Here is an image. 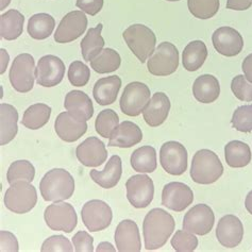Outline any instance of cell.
<instances>
[{"instance_id":"1","label":"cell","mask_w":252,"mask_h":252,"mask_svg":"<svg viewBox=\"0 0 252 252\" xmlns=\"http://www.w3.org/2000/svg\"><path fill=\"white\" fill-rule=\"evenodd\" d=\"M176 227L174 217L163 209H152L143 222L145 248L157 250L162 248L171 236Z\"/></svg>"},{"instance_id":"2","label":"cell","mask_w":252,"mask_h":252,"mask_svg":"<svg viewBox=\"0 0 252 252\" xmlns=\"http://www.w3.org/2000/svg\"><path fill=\"white\" fill-rule=\"evenodd\" d=\"M39 190L45 201H64L75 191V180L67 170L55 168L46 172L39 183Z\"/></svg>"},{"instance_id":"3","label":"cell","mask_w":252,"mask_h":252,"mask_svg":"<svg viewBox=\"0 0 252 252\" xmlns=\"http://www.w3.org/2000/svg\"><path fill=\"white\" fill-rule=\"evenodd\" d=\"M223 174L220 158L209 149L197 151L191 160L190 177L198 184L208 185L216 182Z\"/></svg>"},{"instance_id":"4","label":"cell","mask_w":252,"mask_h":252,"mask_svg":"<svg viewBox=\"0 0 252 252\" xmlns=\"http://www.w3.org/2000/svg\"><path fill=\"white\" fill-rule=\"evenodd\" d=\"M123 36L130 50L142 63L154 55L157 36L150 28L141 24L132 25L124 31Z\"/></svg>"},{"instance_id":"5","label":"cell","mask_w":252,"mask_h":252,"mask_svg":"<svg viewBox=\"0 0 252 252\" xmlns=\"http://www.w3.org/2000/svg\"><path fill=\"white\" fill-rule=\"evenodd\" d=\"M36 202L37 191L30 182H15L5 190L4 205L13 213H28L35 207Z\"/></svg>"},{"instance_id":"6","label":"cell","mask_w":252,"mask_h":252,"mask_svg":"<svg viewBox=\"0 0 252 252\" xmlns=\"http://www.w3.org/2000/svg\"><path fill=\"white\" fill-rule=\"evenodd\" d=\"M148 71L157 77L172 75L179 67V51L176 46L168 42L158 44L147 62Z\"/></svg>"},{"instance_id":"7","label":"cell","mask_w":252,"mask_h":252,"mask_svg":"<svg viewBox=\"0 0 252 252\" xmlns=\"http://www.w3.org/2000/svg\"><path fill=\"white\" fill-rule=\"evenodd\" d=\"M35 62L29 54L17 56L10 69V82L19 93H28L33 89L35 78Z\"/></svg>"},{"instance_id":"8","label":"cell","mask_w":252,"mask_h":252,"mask_svg":"<svg viewBox=\"0 0 252 252\" xmlns=\"http://www.w3.org/2000/svg\"><path fill=\"white\" fill-rule=\"evenodd\" d=\"M44 218L46 224L54 231H63L70 233L77 227L78 216L70 203L56 201L45 210Z\"/></svg>"},{"instance_id":"9","label":"cell","mask_w":252,"mask_h":252,"mask_svg":"<svg viewBox=\"0 0 252 252\" xmlns=\"http://www.w3.org/2000/svg\"><path fill=\"white\" fill-rule=\"evenodd\" d=\"M150 100V89L147 85L134 81L126 85L121 98V110L124 114L135 117L141 114Z\"/></svg>"},{"instance_id":"10","label":"cell","mask_w":252,"mask_h":252,"mask_svg":"<svg viewBox=\"0 0 252 252\" xmlns=\"http://www.w3.org/2000/svg\"><path fill=\"white\" fill-rule=\"evenodd\" d=\"M81 218L88 230L98 232L107 229L111 224L113 213L109 204L102 200L93 199L83 205Z\"/></svg>"},{"instance_id":"11","label":"cell","mask_w":252,"mask_h":252,"mask_svg":"<svg viewBox=\"0 0 252 252\" xmlns=\"http://www.w3.org/2000/svg\"><path fill=\"white\" fill-rule=\"evenodd\" d=\"M160 163L167 174L181 176L188 169V151L178 142L165 143L160 150Z\"/></svg>"},{"instance_id":"12","label":"cell","mask_w":252,"mask_h":252,"mask_svg":"<svg viewBox=\"0 0 252 252\" xmlns=\"http://www.w3.org/2000/svg\"><path fill=\"white\" fill-rule=\"evenodd\" d=\"M127 198L136 209H145L154 200L155 185L147 175H135L126 183Z\"/></svg>"},{"instance_id":"13","label":"cell","mask_w":252,"mask_h":252,"mask_svg":"<svg viewBox=\"0 0 252 252\" xmlns=\"http://www.w3.org/2000/svg\"><path fill=\"white\" fill-rule=\"evenodd\" d=\"M88 28V17L82 11H71L60 22L55 33V41L66 44L76 41Z\"/></svg>"},{"instance_id":"14","label":"cell","mask_w":252,"mask_h":252,"mask_svg":"<svg viewBox=\"0 0 252 252\" xmlns=\"http://www.w3.org/2000/svg\"><path fill=\"white\" fill-rule=\"evenodd\" d=\"M65 75V65L60 58L48 55L38 60L35 78L38 85L54 88L62 82Z\"/></svg>"},{"instance_id":"15","label":"cell","mask_w":252,"mask_h":252,"mask_svg":"<svg viewBox=\"0 0 252 252\" xmlns=\"http://www.w3.org/2000/svg\"><path fill=\"white\" fill-rule=\"evenodd\" d=\"M215 215L207 204H197L183 218V229L197 235H205L213 229Z\"/></svg>"},{"instance_id":"16","label":"cell","mask_w":252,"mask_h":252,"mask_svg":"<svg viewBox=\"0 0 252 252\" xmlns=\"http://www.w3.org/2000/svg\"><path fill=\"white\" fill-rule=\"evenodd\" d=\"M194 201V193L182 182H170L162 191V204L175 212H183Z\"/></svg>"},{"instance_id":"17","label":"cell","mask_w":252,"mask_h":252,"mask_svg":"<svg viewBox=\"0 0 252 252\" xmlns=\"http://www.w3.org/2000/svg\"><path fill=\"white\" fill-rule=\"evenodd\" d=\"M212 42L218 54L229 58L240 55L244 48V39L240 32L227 26L215 30Z\"/></svg>"},{"instance_id":"18","label":"cell","mask_w":252,"mask_h":252,"mask_svg":"<svg viewBox=\"0 0 252 252\" xmlns=\"http://www.w3.org/2000/svg\"><path fill=\"white\" fill-rule=\"evenodd\" d=\"M76 156L84 166L97 167L107 161L108 151L105 145L99 138L91 136L78 146Z\"/></svg>"},{"instance_id":"19","label":"cell","mask_w":252,"mask_h":252,"mask_svg":"<svg viewBox=\"0 0 252 252\" xmlns=\"http://www.w3.org/2000/svg\"><path fill=\"white\" fill-rule=\"evenodd\" d=\"M216 236L221 246L225 248H235L244 237V227L240 218L234 215H225L218 221Z\"/></svg>"},{"instance_id":"20","label":"cell","mask_w":252,"mask_h":252,"mask_svg":"<svg viewBox=\"0 0 252 252\" xmlns=\"http://www.w3.org/2000/svg\"><path fill=\"white\" fill-rule=\"evenodd\" d=\"M114 240L117 250L121 252H140L142 249L140 230L136 222L131 220L118 223Z\"/></svg>"},{"instance_id":"21","label":"cell","mask_w":252,"mask_h":252,"mask_svg":"<svg viewBox=\"0 0 252 252\" xmlns=\"http://www.w3.org/2000/svg\"><path fill=\"white\" fill-rule=\"evenodd\" d=\"M55 129L58 136L66 143L78 141L88 131V124L75 118L70 113L62 112L56 118Z\"/></svg>"},{"instance_id":"22","label":"cell","mask_w":252,"mask_h":252,"mask_svg":"<svg viewBox=\"0 0 252 252\" xmlns=\"http://www.w3.org/2000/svg\"><path fill=\"white\" fill-rule=\"evenodd\" d=\"M170 111V100L164 93H156L143 111L146 124L152 128L158 127L167 119Z\"/></svg>"},{"instance_id":"23","label":"cell","mask_w":252,"mask_h":252,"mask_svg":"<svg viewBox=\"0 0 252 252\" xmlns=\"http://www.w3.org/2000/svg\"><path fill=\"white\" fill-rule=\"evenodd\" d=\"M143 140L142 129L134 123L126 121L113 131L108 144L109 147L130 148L132 146L140 144Z\"/></svg>"},{"instance_id":"24","label":"cell","mask_w":252,"mask_h":252,"mask_svg":"<svg viewBox=\"0 0 252 252\" xmlns=\"http://www.w3.org/2000/svg\"><path fill=\"white\" fill-rule=\"evenodd\" d=\"M64 107L75 118L88 122L94 115V107L91 98L81 91H71L65 97Z\"/></svg>"},{"instance_id":"25","label":"cell","mask_w":252,"mask_h":252,"mask_svg":"<svg viewBox=\"0 0 252 252\" xmlns=\"http://www.w3.org/2000/svg\"><path fill=\"white\" fill-rule=\"evenodd\" d=\"M123 174L122 158L118 156H112L103 170H91L92 180L102 189H113L119 182Z\"/></svg>"},{"instance_id":"26","label":"cell","mask_w":252,"mask_h":252,"mask_svg":"<svg viewBox=\"0 0 252 252\" xmlns=\"http://www.w3.org/2000/svg\"><path fill=\"white\" fill-rule=\"evenodd\" d=\"M121 88L122 79L118 76L101 78L95 83L93 95L98 104L109 105L116 101Z\"/></svg>"},{"instance_id":"27","label":"cell","mask_w":252,"mask_h":252,"mask_svg":"<svg viewBox=\"0 0 252 252\" xmlns=\"http://www.w3.org/2000/svg\"><path fill=\"white\" fill-rule=\"evenodd\" d=\"M220 94V85L218 79L212 75L198 77L193 85V95L201 103L216 101Z\"/></svg>"},{"instance_id":"28","label":"cell","mask_w":252,"mask_h":252,"mask_svg":"<svg viewBox=\"0 0 252 252\" xmlns=\"http://www.w3.org/2000/svg\"><path fill=\"white\" fill-rule=\"evenodd\" d=\"M18 112L11 104H0V145H8L18 132Z\"/></svg>"},{"instance_id":"29","label":"cell","mask_w":252,"mask_h":252,"mask_svg":"<svg viewBox=\"0 0 252 252\" xmlns=\"http://www.w3.org/2000/svg\"><path fill=\"white\" fill-rule=\"evenodd\" d=\"M25 16L17 10H9L0 16V34L6 41H14L23 34Z\"/></svg>"},{"instance_id":"30","label":"cell","mask_w":252,"mask_h":252,"mask_svg":"<svg viewBox=\"0 0 252 252\" xmlns=\"http://www.w3.org/2000/svg\"><path fill=\"white\" fill-rule=\"evenodd\" d=\"M225 162L230 167L242 168L251 162L250 147L244 142L232 141L224 146Z\"/></svg>"},{"instance_id":"31","label":"cell","mask_w":252,"mask_h":252,"mask_svg":"<svg viewBox=\"0 0 252 252\" xmlns=\"http://www.w3.org/2000/svg\"><path fill=\"white\" fill-rule=\"evenodd\" d=\"M102 28L103 26L99 24L97 27L91 28L83 37L80 47L84 61L91 62L103 50L105 43L101 35Z\"/></svg>"},{"instance_id":"32","label":"cell","mask_w":252,"mask_h":252,"mask_svg":"<svg viewBox=\"0 0 252 252\" xmlns=\"http://www.w3.org/2000/svg\"><path fill=\"white\" fill-rule=\"evenodd\" d=\"M208 58V48L202 41H193L184 48L182 55L183 67L189 71H196Z\"/></svg>"},{"instance_id":"33","label":"cell","mask_w":252,"mask_h":252,"mask_svg":"<svg viewBox=\"0 0 252 252\" xmlns=\"http://www.w3.org/2000/svg\"><path fill=\"white\" fill-rule=\"evenodd\" d=\"M131 166L142 174H151L157 169V151L151 146H143L131 156Z\"/></svg>"},{"instance_id":"34","label":"cell","mask_w":252,"mask_h":252,"mask_svg":"<svg viewBox=\"0 0 252 252\" xmlns=\"http://www.w3.org/2000/svg\"><path fill=\"white\" fill-rule=\"evenodd\" d=\"M55 27L56 21L54 17L47 13H38L30 17L28 22V33L32 38L42 41L52 34Z\"/></svg>"},{"instance_id":"35","label":"cell","mask_w":252,"mask_h":252,"mask_svg":"<svg viewBox=\"0 0 252 252\" xmlns=\"http://www.w3.org/2000/svg\"><path fill=\"white\" fill-rule=\"evenodd\" d=\"M51 108L45 103H36L25 111L22 124L26 128L38 130L49 122Z\"/></svg>"},{"instance_id":"36","label":"cell","mask_w":252,"mask_h":252,"mask_svg":"<svg viewBox=\"0 0 252 252\" xmlns=\"http://www.w3.org/2000/svg\"><path fill=\"white\" fill-rule=\"evenodd\" d=\"M122 59L117 51L104 48L100 54L91 61V67L98 74H109L121 67Z\"/></svg>"},{"instance_id":"37","label":"cell","mask_w":252,"mask_h":252,"mask_svg":"<svg viewBox=\"0 0 252 252\" xmlns=\"http://www.w3.org/2000/svg\"><path fill=\"white\" fill-rule=\"evenodd\" d=\"M35 177V168L31 162L27 160H19L10 165L6 172V179L9 184H13L19 181L32 182Z\"/></svg>"},{"instance_id":"38","label":"cell","mask_w":252,"mask_h":252,"mask_svg":"<svg viewBox=\"0 0 252 252\" xmlns=\"http://www.w3.org/2000/svg\"><path fill=\"white\" fill-rule=\"evenodd\" d=\"M220 0H188L191 15L199 19H210L220 10Z\"/></svg>"},{"instance_id":"39","label":"cell","mask_w":252,"mask_h":252,"mask_svg":"<svg viewBox=\"0 0 252 252\" xmlns=\"http://www.w3.org/2000/svg\"><path fill=\"white\" fill-rule=\"evenodd\" d=\"M118 125L119 117L116 114V112L111 109H107L102 110L98 114L95 123V128L99 135L104 138H110L113 131L117 128Z\"/></svg>"},{"instance_id":"40","label":"cell","mask_w":252,"mask_h":252,"mask_svg":"<svg viewBox=\"0 0 252 252\" xmlns=\"http://www.w3.org/2000/svg\"><path fill=\"white\" fill-rule=\"evenodd\" d=\"M232 127L240 132H248L252 131V104L251 105H242L238 107L231 119Z\"/></svg>"},{"instance_id":"41","label":"cell","mask_w":252,"mask_h":252,"mask_svg":"<svg viewBox=\"0 0 252 252\" xmlns=\"http://www.w3.org/2000/svg\"><path fill=\"white\" fill-rule=\"evenodd\" d=\"M171 246L178 252H191L198 247V238L187 230H179L171 238Z\"/></svg>"},{"instance_id":"42","label":"cell","mask_w":252,"mask_h":252,"mask_svg":"<svg viewBox=\"0 0 252 252\" xmlns=\"http://www.w3.org/2000/svg\"><path fill=\"white\" fill-rule=\"evenodd\" d=\"M91 77V70L88 65L81 61H74L68 68V80L74 86H85Z\"/></svg>"},{"instance_id":"43","label":"cell","mask_w":252,"mask_h":252,"mask_svg":"<svg viewBox=\"0 0 252 252\" xmlns=\"http://www.w3.org/2000/svg\"><path fill=\"white\" fill-rule=\"evenodd\" d=\"M231 90L234 96L242 101H252V83H250L245 76L238 75L233 78L231 82Z\"/></svg>"},{"instance_id":"44","label":"cell","mask_w":252,"mask_h":252,"mask_svg":"<svg viewBox=\"0 0 252 252\" xmlns=\"http://www.w3.org/2000/svg\"><path fill=\"white\" fill-rule=\"evenodd\" d=\"M41 251L43 252H56V251H62V252H71L74 251L70 242L67 237L63 235H54L50 236L46 240L43 245Z\"/></svg>"},{"instance_id":"45","label":"cell","mask_w":252,"mask_h":252,"mask_svg":"<svg viewBox=\"0 0 252 252\" xmlns=\"http://www.w3.org/2000/svg\"><path fill=\"white\" fill-rule=\"evenodd\" d=\"M93 243H94V238L86 231H79L72 237V244L77 252H93L94 251Z\"/></svg>"},{"instance_id":"46","label":"cell","mask_w":252,"mask_h":252,"mask_svg":"<svg viewBox=\"0 0 252 252\" xmlns=\"http://www.w3.org/2000/svg\"><path fill=\"white\" fill-rule=\"evenodd\" d=\"M76 5L86 14L95 16L102 10L103 0H77Z\"/></svg>"},{"instance_id":"47","label":"cell","mask_w":252,"mask_h":252,"mask_svg":"<svg viewBox=\"0 0 252 252\" xmlns=\"http://www.w3.org/2000/svg\"><path fill=\"white\" fill-rule=\"evenodd\" d=\"M0 250L1 252L4 251H11V252H17L18 248V242L16 236L11 233L9 231H1L0 232Z\"/></svg>"},{"instance_id":"48","label":"cell","mask_w":252,"mask_h":252,"mask_svg":"<svg viewBox=\"0 0 252 252\" xmlns=\"http://www.w3.org/2000/svg\"><path fill=\"white\" fill-rule=\"evenodd\" d=\"M252 0H227V9L245 11L251 8Z\"/></svg>"},{"instance_id":"49","label":"cell","mask_w":252,"mask_h":252,"mask_svg":"<svg viewBox=\"0 0 252 252\" xmlns=\"http://www.w3.org/2000/svg\"><path fill=\"white\" fill-rule=\"evenodd\" d=\"M242 69L244 71L245 78H246L250 83H252V54L245 58L242 65Z\"/></svg>"},{"instance_id":"50","label":"cell","mask_w":252,"mask_h":252,"mask_svg":"<svg viewBox=\"0 0 252 252\" xmlns=\"http://www.w3.org/2000/svg\"><path fill=\"white\" fill-rule=\"evenodd\" d=\"M1 51V74H3L4 70L8 67V63H9V55L4 49L0 50Z\"/></svg>"},{"instance_id":"51","label":"cell","mask_w":252,"mask_h":252,"mask_svg":"<svg viewBox=\"0 0 252 252\" xmlns=\"http://www.w3.org/2000/svg\"><path fill=\"white\" fill-rule=\"evenodd\" d=\"M97 252H101V251H115V248L113 247V245L107 242L100 243L98 245V247L96 249Z\"/></svg>"},{"instance_id":"52","label":"cell","mask_w":252,"mask_h":252,"mask_svg":"<svg viewBox=\"0 0 252 252\" xmlns=\"http://www.w3.org/2000/svg\"><path fill=\"white\" fill-rule=\"evenodd\" d=\"M245 207H246L247 211L252 215V190L249 191L246 200H245Z\"/></svg>"},{"instance_id":"53","label":"cell","mask_w":252,"mask_h":252,"mask_svg":"<svg viewBox=\"0 0 252 252\" xmlns=\"http://www.w3.org/2000/svg\"><path fill=\"white\" fill-rule=\"evenodd\" d=\"M11 2V0H1V6H0V10H4L6 6L9 5V3Z\"/></svg>"},{"instance_id":"54","label":"cell","mask_w":252,"mask_h":252,"mask_svg":"<svg viewBox=\"0 0 252 252\" xmlns=\"http://www.w3.org/2000/svg\"><path fill=\"white\" fill-rule=\"evenodd\" d=\"M167 1H180V0H167Z\"/></svg>"}]
</instances>
